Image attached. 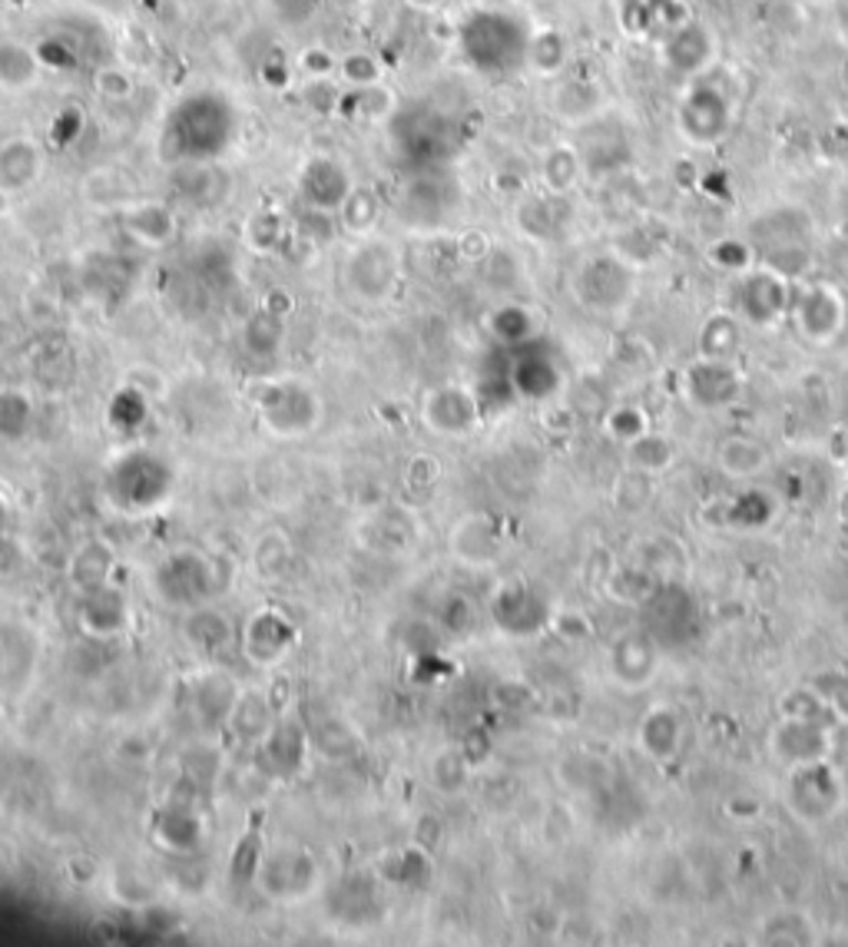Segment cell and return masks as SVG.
I'll return each instance as SVG.
<instances>
[{"label":"cell","instance_id":"6da1fadb","mask_svg":"<svg viewBox=\"0 0 848 947\" xmlns=\"http://www.w3.org/2000/svg\"><path fill=\"white\" fill-rule=\"evenodd\" d=\"M239 136V109L219 90H189L163 116L159 156L169 166L216 162Z\"/></svg>","mask_w":848,"mask_h":947},{"label":"cell","instance_id":"7a4b0ae2","mask_svg":"<svg viewBox=\"0 0 848 947\" xmlns=\"http://www.w3.org/2000/svg\"><path fill=\"white\" fill-rule=\"evenodd\" d=\"M531 30L507 10H471L458 27V50L464 63L484 76H507L524 66Z\"/></svg>","mask_w":848,"mask_h":947},{"label":"cell","instance_id":"3957f363","mask_svg":"<svg viewBox=\"0 0 848 947\" xmlns=\"http://www.w3.org/2000/svg\"><path fill=\"white\" fill-rule=\"evenodd\" d=\"M385 126H388V139H391L395 156L408 169L448 166L458 156V146H461L458 123L425 99L398 106Z\"/></svg>","mask_w":848,"mask_h":947},{"label":"cell","instance_id":"277c9868","mask_svg":"<svg viewBox=\"0 0 848 947\" xmlns=\"http://www.w3.org/2000/svg\"><path fill=\"white\" fill-rule=\"evenodd\" d=\"M736 126V99L710 73L687 80L677 103V133L690 149H716Z\"/></svg>","mask_w":848,"mask_h":947},{"label":"cell","instance_id":"5b68a950","mask_svg":"<svg viewBox=\"0 0 848 947\" xmlns=\"http://www.w3.org/2000/svg\"><path fill=\"white\" fill-rule=\"evenodd\" d=\"M796 282L770 265H753L750 272L736 275L733 288V312L750 328H776L783 318H789Z\"/></svg>","mask_w":848,"mask_h":947},{"label":"cell","instance_id":"8992f818","mask_svg":"<svg viewBox=\"0 0 848 947\" xmlns=\"http://www.w3.org/2000/svg\"><path fill=\"white\" fill-rule=\"evenodd\" d=\"M577 302L590 312L614 315L637 298V269L620 255H594L574 275Z\"/></svg>","mask_w":848,"mask_h":947},{"label":"cell","instance_id":"52a82bcc","mask_svg":"<svg viewBox=\"0 0 848 947\" xmlns=\"http://www.w3.org/2000/svg\"><path fill=\"white\" fill-rule=\"evenodd\" d=\"M793 325L799 328V335L813 345H833L848 322V302L846 295L833 285V282H809L799 285L793 292V308H789Z\"/></svg>","mask_w":848,"mask_h":947},{"label":"cell","instance_id":"ba28073f","mask_svg":"<svg viewBox=\"0 0 848 947\" xmlns=\"http://www.w3.org/2000/svg\"><path fill=\"white\" fill-rule=\"evenodd\" d=\"M842 799H846V789H842L839 772L829 766V759L793 769L789 786H786V802L799 822L806 825L829 822L842 809Z\"/></svg>","mask_w":848,"mask_h":947},{"label":"cell","instance_id":"9c48e42d","mask_svg":"<svg viewBox=\"0 0 848 947\" xmlns=\"http://www.w3.org/2000/svg\"><path fill=\"white\" fill-rule=\"evenodd\" d=\"M454 202H458V186L444 166L411 169V176L398 196V212L411 225H438L451 215Z\"/></svg>","mask_w":848,"mask_h":947},{"label":"cell","instance_id":"30bf717a","mask_svg":"<svg viewBox=\"0 0 848 947\" xmlns=\"http://www.w3.org/2000/svg\"><path fill=\"white\" fill-rule=\"evenodd\" d=\"M259 414L272 434L295 438L308 434L318 421V398L299 381H272L255 398Z\"/></svg>","mask_w":848,"mask_h":947},{"label":"cell","instance_id":"8fae6325","mask_svg":"<svg viewBox=\"0 0 848 947\" xmlns=\"http://www.w3.org/2000/svg\"><path fill=\"white\" fill-rule=\"evenodd\" d=\"M299 199L305 209L312 212H338L345 206V199L355 189V179L348 172V166L335 156L315 152L302 162L299 169Z\"/></svg>","mask_w":848,"mask_h":947},{"label":"cell","instance_id":"7c38bea8","mask_svg":"<svg viewBox=\"0 0 848 947\" xmlns=\"http://www.w3.org/2000/svg\"><path fill=\"white\" fill-rule=\"evenodd\" d=\"M833 726L799 719V716H783L773 733H770V749L776 759H783L789 769L826 762L833 756Z\"/></svg>","mask_w":848,"mask_h":947},{"label":"cell","instance_id":"4fadbf2b","mask_svg":"<svg viewBox=\"0 0 848 947\" xmlns=\"http://www.w3.org/2000/svg\"><path fill=\"white\" fill-rule=\"evenodd\" d=\"M716 53H720L716 33L703 20H693V17L683 27H677L667 40H660L663 66L677 76H687V80L710 73L716 63Z\"/></svg>","mask_w":848,"mask_h":947},{"label":"cell","instance_id":"5bb4252c","mask_svg":"<svg viewBox=\"0 0 848 947\" xmlns=\"http://www.w3.org/2000/svg\"><path fill=\"white\" fill-rule=\"evenodd\" d=\"M683 394H687L690 404H697L703 411L733 408L743 398V375H740L736 361L697 358L683 371Z\"/></svg>","mask_w":848,"mask_h":947},{"label":"cell","instance_id":"9a60e30c","mask_svg":"<svg viewBox=\"0 0 848 947\" xmlns=\"http://www.w3.org/2000/svg\"><path fill=\"white\" fill-rule=\"evenodd\" d=\"M617 17L627 36L660 43L690 20V7L683 0H617Z\"/></svg>","mask_w":848,"mask_h":947},{"label":"cell","instance_id":"2e32d148","mask_svg":"<svg viewBox=\"0 0 848 947\" xmlns=\"http://www.w3.org/2000/svg\"><path fill=\"white\" fill-rule=\"evenodd\" d=\"M116 497L123 494V501L129 507H153L159 504L169 487H172V474L163 461H156L153 454H129L119 467H116Z\"/></svg>","mask_w":848,"mask_h":947},{"label":"cell","instance_id":"e0dca14e","mask_svg":"<svg viewBox=\"0 0 848 947\" xmlns=\"http://www.w3.org/2000/svg\"><path fill=\"white\" fill-rule=\"evenodd\" d=\"M481 414H484V408H481L478 394L468 391V388H458V385H444V388L431 391L428 401H425L428 424L438 434H448V438L471 434L478 428Z\"/></svg>","mask_w":848,"mask_h":947},{"label":"cell","instance_id":"ac0fdd59","mask_svg":"<svg viewBox=\"0 0 848 947\" xmlns=\"http://www.w3.org/2000/svg\"><path fill=\"white\" fill-rule=\"evenodd\" d=\"M348 282L362 298L381 302L398 282V255L381 242L362 245L348 262Z\"/></svg>","mask_w":848,"mask_h":947},{"label":"cell","instance_id":"d6986e66","mask_svg":"<svg viewBox=\"0 0 848 947\" xmlns=\"http://www.w3.org/2000/svg\"><path fill=\"white\" fill-rule=\"evenodd\" d=\"M156 587L172 603H199L212 593V570L199 554H176L159 567Z\"/></svg>","mask_w":848,"mask_h":947},{"label":"cell","instance_id":"ffe728a7","mask_svg":"<svg viewBox=\"0 0 848 947\" xmlns=\"http://www.w3.org/2000/svg\"><path fill=\"white\" fill-rule=\"evenodd\" d=\"M554 113L570 126H587L590 119L604 116L610 109L607 90L594 76H564L551 96Z\"/></svg>","mask_w":848,"mask_h":947},{"label":"cell","instance_id":"44dd1931","mask_svg":"<svg viewBox=\"0 0 848 947\" xmlns=\"http://www.w3.org/2000/svg\"><path fill=\"white\" fill-rule=\"evenodd\" d=\"M657 643L647 633H624L610 650V673L624 690H640L657 676Z\"/></svg>","mask_w":848,"mask_h":947},{"label":"cell","instance_id":"7402d4cb","mask_svg":"<svg viewBox=\"0 0 848 947\" xmlns=\"http://www.w3.org/2000/svg\"><path fill=\"white\" fill-rule=\"evenodd\" d=\"M637 749L653 762H670L683 749V719L670 706H653L637 726Z\"/></svg>","mask_w":848,"mask_h":947},{"label":"cell","instance_id":"603a6c76","mask_svg":"<svg viewBox=\"0 0 848 947\" xmlns=\"http://www.w3.org/2000/svg\"><path fill=\"white\" fill-rule=\"evenodd\" d=\"M716 464L733 481H756L770 471L773 451L753 434H730L716 444Z\"/></svg>","mask_w":848,"mask_h":947},{"label":"cell","instance_id":"cb8c5ba5","mask_svg":"<svg viewBox=\"0 0 848 947\" xmlns=\"http://www.w3.org/2000/svg\"><path fill=\"white\" fill-rule=\"evenodd\" d=\"M507 378H511L514 394L531 398V401H547L561 388V368L547 355H537V351H521Z\"/></svg>","mask_w":848,"mask_h":947},{"label":"cell","instance_id":"d4e9b609","mask_svg":"<svg viewBox=\"0 0 848 947\" xmlns=\"http://www.w3.org/2000/svg\"><path fill=\"white\" fill-rule=\"evenodd\" d=\"M43 172V152L30 136H10L0 143V186L20 192Z\"/></svg>","mask_w":848,"mask_h":947},{"label":"cell","instance_id":"484cf974","mask_svg":"<svg viewBox=\"0 0 848 947\" xmlns=\"http://www.w3.org/2000/svg\"><path fill=\"white\" fill-rule=\"evenodd\" d=\"M398 109V99L388 86L381 83H371V86H348L342 90V99H338V109L335 116L348 119V123H371V126H381L391 119V113Z\"/></svg>","mask_w":848,"mask_h":947},{"label":"cell","instance_id":"4316f807","mask_svg":"<svg viewBox=\"0 0 848 947\" xmlns=\"http://www.w3.org/2000/svg\"><path fill=\"white\" fill-rule=\"evenodd\" d=\"M541 186L554 196H570L580 179L587 176V166H584V156L577 149V143H554L544 149L541 156Z\"/></svg>","mask_w":848,"mask_h":947},{"label":"cell","instance_id":"83f0119b","mask_svg":"<svg viewBox=\"0 0 848 947\" xmlns=\"http://www.w3.org/2000/svg\"><path fill=\"white\" fill-rule=\"evenodd\" d=\"M295 643V627L282 613H259L245 630V653L255 663H275Z\"/></svg>","mask_w":848,"mask_h":947},{"label":"cell","instance_id":"f1b7e54d","mask_svg":"<svg viewBox=\"0 0 848 947\" xmlns=\"http://www.w3.org/2000/svg\"><path fill=\"white\" fill-rule=\"evenodd\" d=\"M226 179L229 176L216 172V162H179L169 172V186L176 189V196L192 206H212L226 192Z\"/></svg>","mask_w":848,"mask_h":947},{"label":"cell","instance_id":"f546056e","mask_svg":"<svg viewBox=\"0 0 848 947\" xmlns=\"http://www.w3.org/2000/svg\"><path fill=\"white\" fill-rule=\"evenodd\" d=\"M524 66H531L537 76H564L570 66V40L561 27H537L527 36Z\"/></svg>","mask_w":848,"mask_h":947},{"label":"cell","instance_id":"4dcf8cb0","mask_svg":"<svg viewBox=\"0 0 848 947\" xmlns=\"http://www.w3.org/2000/svg\"><path fill=\"white\" fill-rule=\"evenodd\" d=\"M743 348V318L730 312H713L700 328V358L710 361H736Z\"/></svg>","mask_w":848,"mask_h":947},{"label":"cell","instance_id":"1f68e13d","mask_svg":"<svg viewBox=\"0 0 848 947\" xmlns=\"http://www.w3.org/2000/svg\"><path fill=\"white\" fill-rule=\"evenodd\" d=\"M123 229L143 245H166L176 232V215L163 202H143L123 212Z\"/></svg>","mask_w":848,"mask_h":947},{"label":"cell","instance_id":"d6a6232c","mask_svg":"<svg viewBox=\"0 0 848 947\" xmlns=\"http://www.w3.org/2000/svg\"><path fill=\"white\" fill-rule=\"evenodd\" d=\"M315 878V865L305 852H282L279 859L265 862L262 882L275 895H302Z\"/></svg>","mask_w":848,"mask_h":947},{"label":"cell","instance_id":"836d02e7","mask_svg":"<svg viewBox=\"0 0 848 947\" xmlns=\"http://www.w3.org/2000/svg\"><path fill=\"white\" fill-rule=\"evenodd\" d=\"M40 60L33 46L17 40H0V86L3 90H27L40 80Z\"/></svg>","mask_w":848,"mask_h":947},{"label":"cell","instance_id":"e575fe53","mask_svg":"<svg viewBox=\"0 0 848 947\" xmlns=\"http://www.w3.org/2000/svg\"><path fill=\"white\" fill-rule=\"evenodd\" d=\"M564 196H554V192H541V196H527L521 206H517V225L524 235L531 239H551L561 225L557 219V206H561Z\"/></svg>","mask_w":848,"mask_h":947},{"label":"cell","instance_id":"d590c367","mask_svg":"<svg viewBox=\"0 0 848 947\" xmlns=\"http://www.w3.org/2000/svg\"><path fill=\"white\" fill-rule=\"evenodd\" d=\"M627 454H630V467L640 471V474H660V471H670L673 461H677V448L670 438H663L660 431H647L640 434L637 441L627 444Z\"/></svg>","mask_w":848,"mask_h":947},{"label":"cell","instance_id":"8d00e7d4","mask_svg":"<svg viewBox=\"0 0 848 947\" xmlns=\"http://www.w3.org/2000/svg\"><path fill=\"white\" fill-rule=\"evenodd\" d=\"M706 259H710V265L713 269H720V272H726V275H743V272H750L753 265H760V255H756V245L750 242V239H743V235H723V239H716L710 249H706Z\"/></svg>","mask_w":848,"mask_h":947},{"label":"cell","instance_id":"74e56055","mask_svg":"<svg viewBox=\"0 0 848 947\" xmlns=\"http://www.w3.org/2000/svg\"><path fill=\"white\" fill-rule=\"evenodd\" d=\"M123 620H126L123 597H116V593H109V590H93V593H90L86 610H83V623H86L90 633L109 636V633L123 630Z\"/></svg>","mask_w":848,"mask_h":947},{"label":"cell","instance_id":"f35d334b","mask_svg":"<svg viewBox=\"0 0 848 947\" xmlns=\"http://www.w3.org/2000/svg\"><path fill=\"white\" fill-rule=\"evenodd\" d=\"M491 335L501 341V345H511V348H524L531 338H534V315L524 308V305H501L491 322H488Z\"/></svg>","mask_w":848,"mask_h":947},{"label":"cell","instance_id":"ab89813d","mask_svg":"<svg viewBox=\"0 0 848 947\" xmlns=\"http://www.w3.org/2000/svg\"><path fill=\"white\" fill-rule=\"evenodd\" d=\"M33 53L43 70L50 73H73L80 66V46L66 33H43L33 43Z\"/></svg>","mask_w":848,"mask_h":947},{"label":"cell","instance_id":"60d3db41","mask_svg":"<svg viewBox=\"0 0 848 947\" xmlns=\"http://www.w3.org/2000/svg\"><path fill=\"white\" fill-rule=\"evenodd\" d=\"M338 212H342L345 229H352V232H368V229H375V222H378V215H381V199H378L371 189L355 186L352 196L345 199V206H342Z\"/></svg>","mask_w":848,"mask_h":947},{"label":"cell","instance_id":"b9f144b4","mask_svg":"<svg viewBox=\"0 0 848 947\" xmlns=\"http://www.w3.org/2000/svg\"><path fill=\"white\" fill-rule=\"evenodd\" d=\"M86 133V113L76 103H66L53 113L50 126H46V139L53 149H70L80 143V136Z\"/></svg>","mask_w":848,"mask_h":947},{"label":"cell","instance_id":"7bdbcfd3","mask_svg":"<svg viewBox=\"0 0 848 947\" xmlns=\"http://www.w3.org/2000/svg\"><path fill=\"white\" fill-rule=\"evenodd\" d=\"M604 428L610 438H617L620 444H630L637 441L640 434L650 431V414L637 404H614L604 418Z\"/></svg>","mask_w":848,"mask_h":947},{"label":"cell","instance_id":"ee69618b","mask_svg":"<svg viewBox=\"0 0 848 947\" xmlns=\"http://www.w3.org/2000/svg\"><path fill=\"white\" fill-rule=\"evenodd\" d=\"M783 716H799V719H813V723H823V726H836L839 723V716L833 713V706L823 699V693L816 686L789 693L783 699Z\"/></svg>","mask_w":848,"mask_h":947},{"label":"cell","instance_id":"f6af8a7d","mask_svg":"<svg viewBox=\"0 0 848 947\" xmlns=\"http://www.w3.org/2000/svg\"><path fill=\"white\" fill-rule=\"evenodd\" d=\"M282 341V315L272 308H259L245 325V345L255 355H272Z\"/></svg>","mask_w":848,"mask_h":947},{"label":"cell","instance_id":"bcb514c9","mask_svg":"<svg viewBox=\"0 0 848 947\" xmlns=\"http://www.w3.org/2000/svg\"><path fill=\"white\" fill-rule=\"evenodd\" d=\"M30 421H33V408H30L27 394H20V391H3V394H0V438H3V441L23 438L27 428H30Z\"/></svg>","mask_w":848,"mask_h":947},{"label":"cell","instance_id":"7dc6e473","mask_svg":"<svg viewBox=\"0 0 848 947\" xmlns=\"http://www.w3.org/2000/svg\"><path fill=\"white\" fill-rule=\"evenodd\" d=\"M338 76L345 80V86H371V83H381L385 70L378 56H371L368 50H352L338 56Z\"/></svg>","mask_w":848,"mask_h":947},{"label":"cell","instance_id":"c3c4849f","mask_svg":"<svg viewBox=\"0 0 848 947\" xmlns=\"http://www.w3.org/2000/svg\"><path fill=\"white\" fill-rule=\"evenodd\" d=\"M93 90L100 99H109V103H119V99H129L133 96V76L119 66V63H106L93 73Z\"/></svg>","mask_w":848,"mask_h":947},{"label":"cell","instance_id":"681fc988","mask_svg":"<svg viewBox=\"0 0 848 947\" xmlns=\"http://www.w3.org/2000/svg\"><path fill=\"white\" fill-rule=\"evenodd\" d=\"M342 90L335 86V76H318V80H302V103L312 113L332 116L338 109Z\"/></svg>","mask_w":848,"mask_h":947},{"label":"cell","instance_id":"f907efd6","mask_svg":"<svg viewBox=\"0 0 848 947\" xmlns=\"http://www.w3.org/2000/svg\"><path fill=\"white\" fill-rule=\"evenodd\" d=\"M265 756H272L275 759V769L282 772V776H292V769H289V762H285V756L292 759V766L299 769L302 766V736L295 733V729H275L272 733V739L265 743Z\"/></svg>","mask_w":848,"mask_h":947},{"label":"cell","instance_id":"816d5d0a","mask_svg":"<svg viewBox=\"0 0 848 947\" xmlns=\"http://www.w3.org/2000/svg\"><path fill=\"white\" fill-rule=\"evenodd\" d=\"M146 418V394L139 391V388H123V391H116V398H113V404H109V421L116 424V428H136L139 421Z\"/></svg>","mask_w":848,"mask_h":947},{"label":"cell","instance_id":"f5cc1de1","mask_svg":"<svg viewBox=\"0 0 848 947\" xmlns=\"http://www.w3.org/2000/svg\"><path fill=\"white\" fill-rule=\"evenodd\" d=\"M159 835H163L172 849H192V845L199 842V822H196L189 812L172 809V812L166 816V822H163Z\"/></svg>","mask_w":848,"mask_h":947},{"label":"cell","instance_id":"db71d44e","mask_svg":"<svg viewBox=\"0 0 848 947\" xmlns=\"http://www.w3.org/2000/svg\"><path fill=\"white\" fill-rule=\"evenodd\" d=\"M299 76L302 80H318V76H338V56L322 46V43H312L299 53Z\"/></svg>","mask_w":848,"mask_h":947},{"label":"cell","instance_id":"11a10c76","mask_svg":"<svg viewBox=\"0 0 848 947\" xmlns=\"http://www.w3.org/2000/svg\"><path fill=\"white\" fill-rule=\"evenodd\" d=\"M269 13L285 23V27H302L308 23L312 17H318L322 10V0H265Z\"/></svg>","mask_w":848,"mask_h":947},{"label":"cell","instance_id":"9f6ffc18","mask_svg":"<svg viewBox=\"0 0 848 947\" xmlns=\"http://www.w3.org/2000/svg\"><path fill=\"white\" fill-rule=\"evenodd\" d=\"M819 693H823V699L833 706V713L839 716V723H848V676L846 673H826L823 680H816L813 683Z\"/></svg>","mask_w":848,"mask_h":947},{"label":"cell","instance_id":"6f0895ef","mask_svg":"<svg viewBox=\"0 0 848 947\" xmlns=\"http://www.w3.org/2000/svg\"><path fill=\"white\" fill-rule=\"evenodd\" d=\"M212 617H216V613H199V617L192 620V627H189L196 646H202V650H209V653L219 650V646L229 640V627H226L222 620L216 623V630H209V627H212Z\"/></svg>","mask_w":848,"mask_h":947},{"label":"cell","instance_id":"680465c9","mask_svg":"<svg viewBox=\"0 0 848 947\" xmlns=\"http://www.w3.org/2000/svg\"><path fill=\"white\" fill-rule=\"evenodd\" d=\"M292 63L282 56V53H269L262 63H259V80L269 86V90H285L292 83Z\"/></svg>","mask_w":848,"mask_h":947},{"label":"cell","instance_id":"91938a15","mask_svg":"<svg viewBox=\"0 0 848 947\" xmlns=\"http://www.w3.org/2000/svg\"><path fill=\"white\" fill-rule=\"evenodd\" d=\"M279 235H282V222L272 215V212H259L252 222H249V239L255 249L269 252L272 245H279Z\"/></svg>","mask_w":848,"mask_h":947},{"label":"cell","instance_id":"94428289","mask_svg":"<svg viewBox=\"0 0 848 947\" xmlns=\"http://www.w3.org/2000/svg\"><path fill=\"white\" fill-rule=\"evenodd\" d=\"M10 212V189L7 186H0V219Z\"/></svg>","mask_w":848,"mask_h":947},{"label":"cell","instance_id":"6125c7cd","mask_svg":"<svg viewBox=\"0 0 848 947\" xmlns=\"http://www.w3.org/2000/svg\"><path fill=\"white\" fill-rule=\"evenodd\" d=\"M408 3H411L415 10H435V7H438L441 0H408Z\"/></svg>","mask_w":848,"mask_h":947},{"label":"cell","instance_id":"be15d7a7","mask_svg":"<svg viewBox=\"0 0 848 947\" xmlns=\"http://www.w3.org/2000/svg\"><path fill=\"white\" fill-rule=\"evenodd\" d=\"M0 527H3V507H0Z\"/></svg>","mask_w":848,"mask_h":947},{"label":"cell","instance_id":"e7e4bbea","mask_svg":"<svg viewBox=\"0 0 848 947\" xmlns=\"http://www.w3.org/2000/svg\"><path fill=\"white\" fill-rule=\"evenodd\" d=\"M0 666H3V650H0Z\"/></svg>","mask_w":848,"mask_h":947}]
</instances>
